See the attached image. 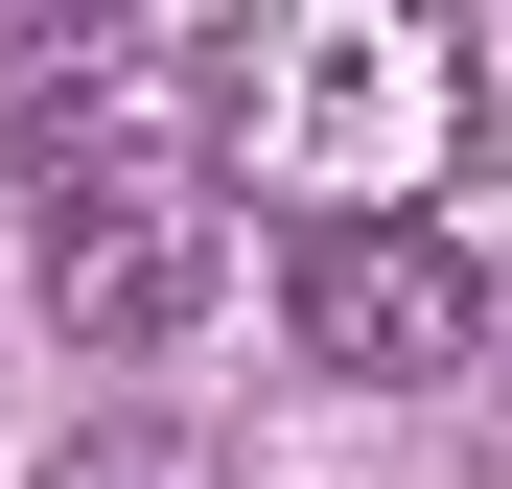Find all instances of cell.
<instances>
[{
    "instance_id": "7a4b0ae2",
    "label": "cell",
    "mask_w": 512,
    "mask_h": 489,
    "mask_svg": "<svg viewBox=\"0 0 512 489\" xmlns=\"http://www.w3.org/2000/svg\"><path fill=\"white\" fill-rule=\"evenodd\" d=\"M256 163L303 187V233L443 187L466 163V47L443 24H303V47H256Z\"/></svg>"
},
{
    "instance_id": "6da1fadb",
    "label": "cell",
    "mask_w": 512,
    "mask_h": 489,
    "mask_svg": "<svg viewBox=\"0 0 512 489\" xmlns=\"http://www.w3.org/2000/svg\"><path fill=\"white\" fill-rule=\"evenodd\" d=\"M24 280H47L70 350H187L210 280H233V210H210L187 140H47V233H24Z\"/></svg>"
},
{
    "instance_id": "277c9868",
    "label": "cell",
    "mask_w": 512,
    "mask_h": 489,
    "mask_svg": "<svg viewBox=\"0 0 512 489\" xmlns=\"http://www.w3.org/2000/svg\"><path fill=\"white\" fill-rule=\"evenodd\" d=\"M47 489H210V443H163V420H94V443H47Z\"/></svg>"
},
{
    "instance_id": "3957f363",
    "label": "cell",
    "mask_w": 512,
    "mask_h": 489,
    "mask_svg": "<svg viewBox=\"0 0 512 489\" xmlns=\"http://www.w3.org/2000/svg\"><path fill=\"white\" fill-rule=\"evenodd\" d=\"M280 326H303V373L419 396V373H466V350H489V280H466V233H443V210H326V233H280Z\"/></svg>"
}]
</instances>
